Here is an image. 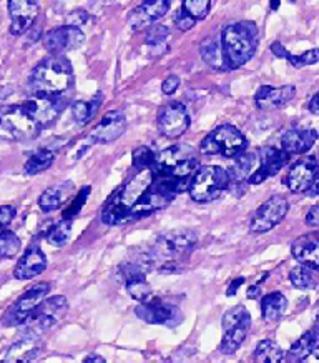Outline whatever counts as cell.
Here are the masks:
<instances>
[{"label": "cell", "instance_id": "obj_32", "mask_svg": "<svg viewBox=\"0 0 319 363\" xmlns=\"http://www.w3.org/2000/svg\"><path fill=\"white\" fill-rule=\"evenodd\" d=\"M211 9V0H183L180 13L192 18L193 22H202L208 17Z\"/></svg>", "mask_w": 319, "mask_h": 363}, {"label": "cell", "instance_id": "obj_13", "mask_svg": "<svg viewBox=\"0 0 319 363\" xmlns=\"http://www.w3.org/2000/svg\"><path fill=\"white\" fill-rule=\"evenodd\" d=\"M49 292H50V284H47V281L45 284L35 285L33 289L28 290V292L21 295V297L17 298V302L7 310L2 318V323L7 325V327L22 325L23 320H25L28 315L35 310L37 305L47 297V294Z\"/></svg>", "mask_w": 319, "mask_h": 363}, {"label": "cell", "instance_id": "obj_51", "mask_svg": "<svg viewBox=\"0 0 319 363\" xmlns=\"http://www.w3.org/2000/svg\"><path fill=\"white\" fill-rule=\"evenodd\" d=\"M289 2H296V0H289Z\"/></svg>", "mask_w": 319, "mask_h": 363}, {"label": "cell", "instance_id": "obj_50", "mask_svg": "<svg viewBox=\"0 0 319 363\" xmlns=\"http://www.w3.org/2000/svg\"><path fill=\"white\" fill-rule=\"evenodd\" d=\"M278 6H279V0H271V9H273V11H276Z\"/></svg>", "mask_w": 319, "mask_h": 363}, {"label": "cell", "instance_id": "obj_21", "mask_svg": "<svg viewBox=\"0 0 319 363\" xmlns=\"http://www.w3.org/2000/svg\"><path fill=\"white\" fill-rule=\"evenodd\" d=\"M47 269V257L40 247L30 245L23 253L22 259L17 262L13 277L17 280H32Z\"/></svg>", "mask_w": 319, "mask_h": 363}, {"label": "cell", "instance_id": "obj_23", "mask_svg": "<svg viewBox=\"0 0 319 363\" xmlns=\"http://www.w3.org/2000/svg\"><path fill=\"white\" fill-rule=\"evenodd\" d=\"M291 253L301 265L319 269V242L318 237L309 233V235L299 237L291 245Z\"/></svg>", "mask_w": 319, "mask_h": 363}, {"label": "cell", "instance_id": "obj_36", "mask_svg": "<svg viewBox=\"0 0 319 363\" xmlns=\"http://www.w3.org/2000/svg\"><path fill=\"white\" fill-rule=\"evenodd\" d=\"M70 232H72V220L70 218H62L59 223H55L47 233V242L54 247H64L70 238Z\"/></svg>", "mask_w": 319, "mask_h": 363}, {"label": "cell", "instance_id": "obj_48", "mask_svg": "<svg viewBox=\"0 0 319 363\" xmlns=\"http://www.w3.org/2000/svg\"><path fill=\"white\" fill-rule=\"evenodd\" d=\"M107 360H105L103 357H100V355H90V357H87L85 358V363H105Z\"/></svg>", "mask_w": 319, "mask_h": 363}, {"label": "cell", "instance_id": "obj_41", "mask_svg": "<svg viewBox=\"0 0 319 363\" xmlns=\"http://www.w3.org/2000/svg\"><path fill=\"white\" fill-rule=\"evenodd\" d=\"M88 21H90L88 13L85 12V11H82V9H77V11L70 12L69 16H66L65 23H66V26H72V27L82 28Z\"/></svg>", "mask_w": 319, "mask_h": 363}, {"label": "cell", "instance_id": "obj_17", "mask_svg": "<svg viewBox=\"0 0 319 363\" xmlns=\"http://www.w3.org/2000/svg\"><path fill=\"white\" fill-rule=\"evenodd\" d=\"M40 12V0H8L11 13V33L23 35L30 30Z\"/></svg>", "mask_w": 319, "mask_h": 363}, {"label": "cell", "instance_id": "obj_1", "mask_svg": "<svg viewBox=\"0 0 319 363\" xmlns=\"http://www.w3.org/2000/svg\"><path fill=\"white\" fill-rule=\"evenodd\" d=\"M198 167V154L190 145H173L155 155L150 167L155 180L168 185L175 194L188 189L190 179Z\"/></svg>", "mask_w": 319, "mask_h": 363}, {"label": "cell", "instance_id": "obj_39", "mask_svg": "<svg viewBox=\"0 0 319 363\" xmlns=\"http://www.w3.org/2000/svg\"><path fill=\"white\" fill-rule=\"evenodd\" d=\"M284 59H286L291 65L298 67V69H301V67H304V65H314V64H318V60H319V50H318V49H311V50L304 52V54H301V55H291V54H289V52H288Z\"/></svg>", "mask_w": 319, "mask_h": 363}, {"label": "cell", "instance_id": "obj_38", "mask_svg": "<svg viewBox=\"0 0 319 363\" xmlns=\"http://www.w3.org/2000/svg\"><path fill=\"white\" fill-rule=\"evenodd\" d=\"M133 165H135L137 170H145V169H150L151 165H153V160H155V154L153 150L150 149V147H138V149L133 150Z\"/></svg>", "mask_w": 319, "mask_h": 363}, {"label": "cell", "instance_id": "obj_3", "mask_svg": "<svg viewBox=\"0 0 319 363\" xmlns=\"http://www.w3.org/2000/svg\"><path fill=\"white\" fill-rule=\"evenodd\" d=\"M74 85V67L62 54L45 57L28 77V90L35 95H65Z\"/></svg>", "mask_w": 319, "mask_h": 363}, {"label": "cell", "instance_id": "obj_11", "mask_svg": "<svg viewBox=\"0 0 319 363\" xmlns=\"http://www.w3.org/2000/svg\"><path fill=\"white\" fill-rule=\"evenodd\" d=\"M137 317L144 320L146 323L153 325H165V327L173 328L176 325L183 322L182 310H180L176 305L165 302V300L160 298H149L146 302H141L135 308Z\"/></svg>", "mask_w": 319, "mask_h": 363}, {"label": "cell", "instance_id": "obj_47", "mask_svg": "<svg viewBox=\"0 0 319 363\" xmlns=\"http://www.w3.org/2000/svg\"><path fill=\"white\" fill-rule=\"evenodd\" d=\"M318 104H319V95H318V94H314V95H313V99H311V102H309V105H308L309 112H311L313 116H318V113H319V107H318Z\"/></svg>", "mask_w": 319, "mask_h": 363}, {"label": "cell", "instance_id": "obj_2", "mask_svg": "<svg viewBox=\"0 0 319 363\" xmlns=\"http://www.w3.org/2000/svg\"><path fill=\"white\" fill-rule=\"evenodd\" d=\"M218 39L223 70H236L253 59L260 44V33L255 22L241 21L226 26Z\"/></svg>", "mask_w": 319, "mask_h": 363}, {"label": "cell", "instance_id": "obj_49", "mask_svg": "<svg viewBox=\"0 0 319 363\" xmlns=\"http://www.w3.org/2000/svg\"><path fill=\"white\" fill-rule=\"evenodd\" d=\"M258 294H260V285H255L253 289H250L248 290V297H258Z\"/></svg>", "mask_w": 319, "mask_h": 363}, {"label": "cell", "instance_id": "obj_34", "mask_svg": "<svg viewBox=\"0 0 319 363\" xmlns=\"http://www.w3.org/2000/svg\"><path fill=\"white\" fill-rule=\"evenodd\" d=\"M199 52H202L203 60L207 62L209 67H213V69L223 70L220 39H215V37H208V39L203 40V44L199 45Z\"/></svg>", "mask_w": 319, "mask_h": 363}, {"label": "cell", "instance_id": "obj_44", "mask_svg": "<svg viewBox=\"0 0 319 363\" xmlns=\"http://www.w3.org/2000/svg\"><path fill=\"white\" fill-rule=\"evenodd\" d=\"M308 227L311 228H318L319 227V207L318 205H313L311 210L306 213V218H304Z\"/></svg>", "mask_w": 319, "mask_h": 363}, {"label": "cell", "instance_id": "obj_46", "mask_svg": "<svg viewBox=\"0 0 319 363\" xmlns=\"http://www.w3.org/2000/svg\"><path fill=\"white\" fill-rule=\"evenodd\" d=\"M271 52H273L276 57H279V59H284V57H286V54H288V50L284 49V47L279 44V42H273V44H271Z\"/></svg>", "mask_w": 319, "mask_h": 363}, {"label": "cell", "instance_id": "obj_20", "mask_svg": "<svg viewBox=\"0 0 319 363\" xmlns=\"http://www.w3.org/2000/svg\"><path fill=\"white\" fill-rule=\"evenodd\" d=\"M294 95H296V89L293 85H283V87L263 85L255 95V104L260 111H276L291 102Z\"/></svg>", "mask_w": 319, "mask_h": 363}, {"label": "cell", "instance_id": "obj_8", "mask_svg": "<svg viewBox=\"0 0 319 363\" xmlns=\"http://www.w3.org/2000/svg\"><path fill=\"white\" fill-rule=\"evenodd\" d=\"M248 140L236 127L225 123V125L216 127L215 130L209 132L203 138L199 152L204 155H221L226 159H233L243 150H246Z\"/></svg>", "mask_w": 319, "mask_h": 363}, {"label": "cell", "instance_id": "obj_4", "mask_svg": "<svg viewBox=\"0 0 319 363\" xmlns=\"http://www.w3.org/2000/svg\"><path fill=\"white\" fill-rule=\"evenodd\" d=\"M153 182L150 169L138 170V174L127 182L123 187L113 194L102 210V222L105 225L117 227L128 223L135 205L140 202L141 195L146 192Z\"/></svg>", "mask_w": 319, "mask_h": 363}, {"label": "cell", "instance_id": "obj_6", "mask_svg": "<svg viewBox=\"0 0 319 363\" xmlns=\"http://www.w3.org/2000/svg\"><path fill=\"white\" fill-rule=\"evenodd\" d=\"M231 185L230 170L218 165H204L193 172L188 184V194L198 203L216 200Z\"/></svg>", "mask_w": 319, "mask_h": 363}, {"label": "cell", "instance_id": "obj_7", "mask_svg": "<svg viewBox=\"0 0 319 363\" xmlns=\"http://www.w3.org/2000/svg\"><path fill=\"white\" fill-rule=\"evenodd\" d=\"M0 130L8 132L17 140H32L40 135L44 125L23 102L17 105H0Z\"/></svg>", "mask_w": 319, "mask_h": 363}, {"label": "cell", "instance_id": "obj_45", "mask_svg": "<svg viewBox=\"0 0 319 363\" xmlns=\"http://www.w3.org/2000/svg\"><path fill=\"white\" fill-rule=\"evenodd\" d=\"M243 284H245V277H240V279L233 280V284L230 285V289L226 290L228 297H233V295H235V294L238 292V289H240V286H241Z\"/></svg>", "mask_w": 319, "mask_h": 363}, {"label": "cell", "instance_id": "obj_33", "mask_svg": "<svg viewBox=\"0 0 319 363\" xmlns=\"http://www.w3.org/2000/svg\"><path fill=\"white\" fill-rule=\"evenodd\" d=\"M256 160H258L256 154H248L245 150H243L241 154H238L235 167H233V170H230L231 182H241L243 179H246V177L253 172Z\"/></svg>", "mask_w": 319, "mask_h": 363}, {"label": "cell", "instance_id": "obj_18", "mask_svg": "<svg viewBox=\"0 0 319 363\" xmlns=\"http://www.w3.org/2000/svg\"><path fill=\"white\" fill-rule=\"evenodd\" d=\"M171 7V0H144L135 11L130 12L128 16V23H130L132 30H144L150 27L151 23L160 21L168 13Z\"/></svg>", "mask_w": 319, "mask_h": 363}, {"label": "cell", "instance_id": "obj_14", "mask_svg": "<svg viewBox=\"0 0 319 363\" xmlns=\"http://www.w3.org/2000/svg\"><path fill=\"white\" fill-rule=\"evenodd\" d=\"M190 128V116L182 102L166 104L158 112V130L166 138H178Z\"/></svg>", "mask_w": 319, "mask_h": 363}, {"label": "cell", "instance_id": "obj_9", "mask_svg": "<svg viewBox=\"0 0 319 363\" xmlns=\"http://www.w3.org/2000/svg\"><path fill=\"white\" fill-rule=\"evenodd\" d=\"M223 327V338L218 350L223 355H233L250 332L251 327V315L243 305H235L228 310L221 318Z\"/></svg>", "mask_w": 319, "mask_h": 363}, {"label": "cell", "instance_id": "obj_31", "mask_svg": "<svg viewBox=\"0 0 319 363\" xmlns=\"http://www.w3.org/2000/svg\"><path fill=\"white\" fill-rule=\"evenodd\" d=\"M318 270L311 269V267L306 265H299L296 269H293L289 272V281L296 286L299 290H309V289H316L318 285Z\"/></svg>", "mask_w": 319, "mask_h": 363}, {"label": "cell", "instance_id": "obj_26", "mask_svg": "<svg viewBox=\"0 0 319 363\" xmlns=\"http://www.w3.org/2000/svg\"><path fill=\"white\" fill-rule=\"evenodd\" d=\"M40 338L22 337L7 353V362H30L40 353Z\"/></svg>", "mask_w": 319, "mask_h": 363}, {"label": "cell", "instance_id": "obj_27", "mask_svg": "<svg viewBox=\"0 0 319 363\" xmlns=\"http://www.w3.org/2000/svg\"><path fill=\"white\" fill-rule=\"evenodd\" d=\"M103 95L98 92L95 95V99L90 100V102H83V100H77V102L72 104V117L74 121L79 123V125H85L92 121L95 113H97L98 107L102 105Z\"/></svg>", "mask_w": 319, "mask_h": 363}, {"label": "cell", "instance_id": "obj_28", "mask_svg": "<svg viewBox=\"0 0 319 363\" xmlns=\"http://www.w3.org/2000/svg\"><path fill=\"white\" fill-rule=\"evenodd\" d=\"M54 160H55L54 150L40 149V150H37L35 154H32L30 157H28L25 165H23V172H25L27 175L42 174V172L50 169L52 164H54Z\"/></svg>", "mask_w": 319, "mask_h": 363}, {"label": "cell", "instance_id": "obj_16", "mask_svg": "<svg viewBox=\"0 0 319 363\" xmlns=\"http://www.w3.org/2000/svg\"><path fill=\"white\" fill-rule=\"evenodd\" d=\"M85 42V33L82 28L72 26L55 27L45 33L44 47L50 54H62L66 50L79 49Z\"/></svg>", "mask_w": 319, "mask_h": 363}, {"label": "cell", "instance_id": "obj_40", "mask_svg": "<svg viewBox=\"0 0 319 363\" xmlns=\"http://www.w3.org/2000/svg\"><path fill=\"white\" fill-rule=\"evenodd\" d=\"M170 35V30H168V27H165V26H150V28H149V32H146V44L149 45H153V47H156V45H160V44H163V42L166 40V37Z\"/></svg>", "mask_w": 319, "mask_h": 363}, {"label": "cell", "instance_id": "obj_5", "mask_svg": "<svg viewBox=\"0 0 319 363\" xmlns=\"http://www.w3.org/2000/svg\"><path fill=\"white\" fill-rule=\"evenodd\" d=\"M198 237L193 230H175L158 235L155 245L149 250L151 265L158 264L161 270L176 272L185 255L193 250Z\"/></svg>", "mask_w": 319, "mask_h": 363}, {"label": "cell", "instance_id": "obj_15", "mask_svg": "<svg viewBox=\"0 0 319 363\" xmlns=\"http://www.w3.org/2000/svg\"><path fill=\"white\" fill-rule=\"evenodd\" d=\"M289 154L283 149H276V147H265L260 152V167L248 175V182L251 185L263 184L269 177L278 175L283 167H286L289 162Z\"/></svg>", "mask_w": 319, "mask_h": 363}, {"label": "cell", "instance_id": "obj_37", "mask_svg": "<svg viewBox=\"0 0 319 363\" xmlns=\"http://www.w3.org/2000/svg\"><path fill=\"white\" fill-rule=\"evenodd\" d=\"M127 292L130 294V297L137 302H146L151 297V286L149 281L145 280V277H133V279L125 280Z\"/></svg>", "mask_w": 319, "mask_h": 363}, {"label": "cell", "instance_id": "obj_10", "mask_svg": "<svg viewBox=\"0 0 319 363\" xmlns=\"http://www.w3.org/2000/svg\"><path fill=\"white\" fill-rule=\"evenodd\" d=\"M288 189L294 194H308L314 197L319 189V167L314 155L298 160L286 175Z\"/></svg>", "mask_w": 319, "mask_h": 363}, {"label": "cell", "instance_id": "obj_43", "mask_svg": "<svg viewBox=\"0 0 319 363\" xmlns=\"http://www.w3.org/2000/svg\"><path fill=\"white\" fill-rule=\"evenodd\" d=\"M180 87V77L176 75H170V77L165 79V82L161 84V92L165 95H173Z\"/></svg>", "mask_w": 319, "mask_h": 363}, {"label": "cell", "instance_id": "obj_25", "mask_svg": "<svg viewBox=\"0 0 319 363\" xmlns=\"http://www.w3.org/2000/svg\"><path fill=\"white\" fill-rule=\"evenodd\" d=\"M318 340H319V335H318V330L316 327L313 328V330H309L304 333V335L296 340V343H293V347L289 348L288 355H286V360L288 362H303L306 360V358L314 353V355H318Z\"/></svg>", "mask_w": 319, "mask_h": 363}, {"label": "cell", "instance_id": "obj_30", "mask_svg": "<svg viewBox=\"0 0 319 363\" xmlns=\"http://www.w3.org/2000/svg\"><path fill=\"white\" fill-rule=\"evenodd\" d=\"M65 189H66V184L47 189L45 192L39 197V207L42 212L50 213V212H54V210H59L66 197Z\"/></svg>", "mask_w": 319, "mask_h": 363}, {"label": "cell", "instance_id": "obj_35", "mask_svg": "<svg viewBox=\"0 0 319 363\" xmlns=\"http://www.w3.org/2000/svg\"><path fill=\"white\" fill-rule=\"evenodd\" d=\"M22 248L21 238L11 230H0V259H13Z\"/></svg>", "mask_w": 319, "mask_h": 363}, {"label": "cell", "instance_id": "obj_42", "mask_svg": "<svg viewBox=\"0 0 319 363\" xmlns=\"http://www.w3.org/2000/svg\"><path fill=\"white\" fill-rule=\"evenodd\" d=\"M17 210L12 205H0V230L11 225L13 218H16Z\"/></svg>", "mask_w": 319, "mask_h": 363}, {"label": "cell", "instance_id": "obj_24", "mask_svg": "<svg viewBox=\"0 0 319 363\" xmlns=\"http://www.w3.org/2000/svg\"><path fill=\"white\" fill-rule=\"evenodd\" d=\"M288 300L283 294L273 292L265 295L263 300H261V317L266 323H278L281 318H283L284 312H286Z\"/></svg>", "mask_w": 319, "mask_h": 363}, {"label": "cell", "instance_id": "obj_12", "mask_svg": "<svg viewBox=\"0 0 319 363\" xmlns=\"http://www.w3.org/2000/svg\"><path fill=\"white\" fill-rule=\"evenodd\" d=\"M289 210L288 200L281 195H274L258 207L250 222V230L253 233H266L273 230L276 225L283 222Z\"/></svg>", "mask_w": 319, "mask_h": 363}, {"label": "cell", "instance_id": "obj_19", "mask_svg": "<svg viewBox=\"0 0 319 363\" xmlns=\"http://www.w3.org/2000/svg\"><path fill=\"white\" fill-rule=\"evenodd\" d=\"M127 130V118L120 111H110L105 113L98 125L90 132L87 140L92 143H112L120 138Z\"/></svg>", "mask_w": 319, "mask_h": 363}, {"label": "cell", "instance_id": "obj_22", "mask_svg": "<svg viewBox=\"0 0 319 363\" xmlns=\"http://www.w3.org/2000/svg\"><path fill=\"white\" fill-rule=\"evenodd\" d=\"M318 132L313 128H291L281 137V149L286 154H306L316 143Z\"/></svg>", "mask_w": 319, "mask_h": 363}, {"label": "cell", "instance_id": "obj_29", "mask_svg": "<svg viewBox=\"0 0 319 363\" xmlns=\"http://www.w3.org/2000/svg\"><path fill=\"white\" fill-rule=\"evenodd\" d=\"M284 358V352L278 343L271 338H266V340H261L256 347L253 360L256 363H278Z\"/></svg>", "mask_w": 319, "mask_h": 363}]
</instances>
